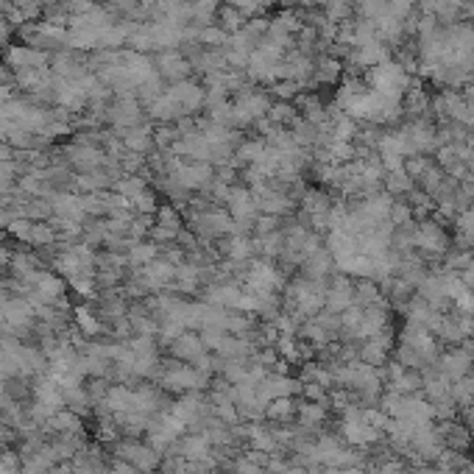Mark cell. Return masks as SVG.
I'll use <instances>...</instances> for the list:
<instances>
[{
    "instance_id": "6da1fadb",
    "label": "cell",
    "mask_w": 474,
    "mask_h": 474,
    "mask_svg": "<svg viewBox=\"0 0 474 474\" xmlns=\"http://www.w3.org/2000/svg\"><path fill=\"white\" fill-rule=\"evenodd\" d=\"M159 385L170 393H195V391H207L212 385V374L198 371L195 366L173 357L159 366Z\"/></svg>"
},
{
    "instance_id": "7a4b0ae2",
    "label": "cell",
    "mask_w": 474,
    "mask_h": 474,
    "mask_svg": "<svg viewBox=\"0 0 474 474\" xmlns=\"http://www.w3.org/2000/svg\"><path fill=\"white\" fill-rule=\"evenodd\" d=\"M284 287H287V277L271 260H251L243 274V290L257 296H279V290Z\"/></svg>"
},
{
    "instance_id": "3957f363",
    "label": "cell",
    "mask_w": 474,
    "mask_h": 474,
    "mask_svg": "<svg viewBox=\"0 0 474 474\" xmlns=\"http://www.w3.org/2000/svg\"><path fill=\"white\" fill-rule=\"evenodd\" d=\"M115 455H117V461H126V463L137 466L145 474L159 472V463H162V455L151 444H142V441H134V438L117 441L115 444Z\"/></svg>"
},
{
    "instance_id": "277c9868",
    "label": "cell",
    "mask_w": 474,
    "mask_h": 474,
    "mask_svg": "<svg viewBox=\"0 0 474 474\" xmlns=\"http://www.w3.org/2000/svg\"><path fill=\"white\" fill-rule=\"evenodd\" d=\"M268 109H271L268 95L240 93L235 100H232V126H251V123H260V120H265Z\"/></svg>"
},
{
    "instance_id": "5b68a950",
    "label": "cell",
    "mask_w": 474,
    "mask_h": 474,
    "mask_svg": "<svg viewBox=\"0 0 474 474\" xmlns=\"http://www.w3.org/2000/svg\"><path fill=\"white\" fill-rule=\"evenodd\" d=\"M182 232H185V221H182V215H179L173 207H159V209H156V221H154V226H151L154 243H156V245L173 243Z\"/></svg>"
},
{
    "instance_id": "8992f818",
    "label": "cell",
    "mask_w": 474,
    "mask_h": 474,
    "mask_svg": "<svg viewBox=\"0 0 474 474\" xmlns=\"http://www.w3.org/2000/svg\"><path fill=\"white\" fill-rule=\"evenodd\" d=\"M449 245V237L444 232V226H438L435 221H422L419 226H413V248H422L427 254H444Z\"/></svg>"
},
{
    "instance_id": "52a82bcc",
    "label": "cell",
    "mask_w": 474,
    "mask_h": 474,
    "mask_svg": "<svg viewBox=\"0 0 474 474\" xmlns=\"http://www.w3.org/2000/svg\"><path fill=\"white\" fill-rule=\"evenodd\" d=\"M243 299V284L235 279H224V282H209L204 284V301L224 307V310H237Z\"/></svg>"
},
{
    "instance_id": "ba28073f",
    "label": "cell",
    "mask_w": 474,
    "mask_h": 474,
    "mask_svg": "<svg viewBox=\"0 0 474 474\" xmlns=\"http://www.w3.org/2000/svg\"><path fill=\"white\" fill-rule=\"evenodd\" d=\"M324 307H327V313H332V316H340V313H346L349 307H354V284L349 282L346 277L332 279L330 287H327Z\"/></svg>"
},
{
    "instance_id": "9c48e42d",
    "label": "cell",
    "mask_w": 474,
    "mask_h": 474,
    "mask_svg": "<svg viewBox=\"0 0 474 474\" xmlns=\"http://www.w3.org/2000/svg\"><path fill=\"white\" fill-rule=\"evenodd\" d=\"M47 201H50V209H53L56 221H76V224H81L84 215H87L84 212V198L76 195V192H56Z\"/></svg>"
},
{
    "instance_id": "30bf717a",
    "label": "cell",
    "mask_w": 474,
    "mask_h": 474,
    "mask_svg": "<svg viewBox=\"0 0 474 474\" xmlns=\"http://www.w3.org/2000/svg\"><path fill=\"white\" fill-rule=\"evenodd\" d=\"M207 354V346H204V340H201V335L198 332H182L173 343H170V357H176V360H182V363H195L198 357H204Z\"/></svg>"
},
{
    "instance_id": "8fae6325",
    "label": "cell",
    "mask_w": 474,
    "mask_h": 474,
    "mask_svg": "<svg viewBox=\"0 0 474 474\" xmlns=\"http://www.w3.org/2000/svg\"><path fill=\"white\" fill-rule=\"evenodd\" d=\"M335 268V257L330 254V248L318 245L316 251H310L304 260H301V277H310V279H324L332 274Z\"/></svg>"
},
{
    "instance_id": "7c38bea8",
    "label": "cell",
    "mask_w": 474,
    "mask_h": 474,
    "mask_svg": "<svg viewBox=\"0 0 474 474\" xmlns=\"http://www.w3.org/2000/svg\"><path fill=\"white\" fill-rule=\"evenodd\" d=\"M441 374L446 379H461L466 377L469 371H472L474 360L472 354L466 352V349H449L446 354H441Z\"/></svg>"
},
{
    "instance_id": "4fadbf2b",
    "label": "cell",
    "mask_w": 474,
    "mask_h": 474,
    "mask_svg": "<svg viewBox=\"0 0 474 474\" xmlns=\"http://www.w3.org/2000/svg\"><path fill=\"white\" fill-rule=\"evenodd\" d=\"M109 120H112L115 126H120V129H134V126L140 123V103H137L132 95H123V98L112 106Z\"/></svg>"
},
{
    "instance_id": "5bb4252c",
    "label": "cell",
    "mask_w": 474,
    "mask_h": 474,
    "mask_svg": "<svg viewBox=\"0 0 474 474\" xmlns=\"http://www.w3.org/2000/svg\"><path fill=\"white\" fill-rule=\"evenodd\" d=\"M156 70H159V76L162 79H170V81H185L187 79V73L192 70V64H190L187 59H182L179 53H162V59L156 62Z\"/></svg>"
},
{
    "instance_id": "9a60e30c",
    "label": "cell",
    "mask_w": 474,
    "mask_h": 474,
    "mask_svg": "<svg viewBox=\"0 0 474 474\" xmlns=\"http://www.w3.org/2000/svg\"><path fill=\"white\" fill-rule=\"evenodd\" d=\"M67 159L81 170V173H90V170H98L103 165V151H98L93 145H76L67 151Z\"/></svg>"
},
{
    "instance_id": "2e32d148",
    "label": "cell",
    "mask_w": 474,
    "mask_h": 474,
    "mask_svg": "<svg viewBox=\"0 0 474 474\" xmlns=\"http://www.w3.org/2000/svg\"><path fill=\"white\" fill-rule=\"evenodd\" d=\"M296 413H299V405H296L293 396L271 399L268 407H265V419H268V422H277V424H290Z\"/></svg>"
},
{
    "instance_id": "e0dca14e",
    "label": "cell",
    "mask_w": 474,
    "mask_h": 474,
    "mask_svg": "<svg viewBox=\"0 0 474 474\" xmlns=\"http://www.w3.org/2000/svg\"><path fill=\"white\" fill-rule=\"evenodd\" d=\"M8 62H11L17 70L45 67V50H34V47H11V50H8Z\"/></svg>"
},
{
    "instance_id": "ac0fdd59",
    "label": "cell",
    "mask_w": 474,
    "mask_h": 474,
    "mask_svg": "<svg viewBox=\"0 0 474 474\" xmlns=\"http://www.w3.org/2000/svg\"><path fill=\"white\" fill-rule=\"evenodd\" d=\"M126 257H129V265L145 268V265H151V262L159 257V245H156L154 240H151V243H134Z\"/></svg>"
},
{
    "instance_id": "d6986e66",
    "label": "cell",
    "mask_w": 474,
    "mask_h": 474,
    "mask_svg": "<svg viewBox=\"0 0 474 474\" xmlns=\"http://www.w3.org/2000/svg\"><path fill=\"white\" fill-rule=\"evenodd\" d=\"M123 148L132 151V154H145V151L151 148V132L142 129V126L126 129V132H123Z\"/></svg>"
},
{
    "instance_id": "ffe728a7",
    "label": "cell",
    "mask_w": 474,
    "mask_h": 474,
    "mask_svg": "<svg viewBox=\"0 0 474 474\" xmlns=\"http://www.w3.org/2000/svg\"><path fill=\"white\" fill-rule=\"evenodd\" d=\"M299 422L304 429H313V427H318L324 419H327V410H324V405H318V402H304V405H299Z\"/></svg>"
},
{
    "instance_id": "44dd1931",
    "label": "cell",
    "mask_w": 474,
    "mask_h": 474,
    "mask_svg": "<svg viewBox=\"0 0 474 474\" xmlns=\"http://www.w3.org/2000/svg\"><path fill=\"white\" fill-rule=\"evenodd\" d=\"M337 76H340V62H337V59H330V56L318 59V62H316V67H313V79H316V81H321V84H332V81H337Z\"/></svg>"
},
{
    "instance_id": "7402d4cb",
    "label": "cell",
    "mask_w": 474,
    "mask_h": 474,
    "mask_svg": "<svg viewBox=\"0 0 474 474\" xmlns=\"http://www.w3.org/2000/svg\"><path fill=\"white\" fill-rule=\"evenodd\" d=\"M56 226L53 224H47V221H34V229H31V245H53L56 243Z\"/></svg>"
},
{
    "instance_id": "603a6c76",
    "label": "cell",
    "mask_w": 474,
    "mask_h": 474,
    "mask_svg": "<svg viewBox=\"0 0 474 474\" xmlns=\"http://www.w3.org/2000/svg\"><path fill=\"white\" fill-rule=\"evenodd\" d=\"M458 235L463 237V243H469L474 245V204L472 207H466L463 212H458Z\"/></svg>"
},
{
    "instance_id": "cb8c5ba5",
    "label": "cell",
    "mask_w": 474,
    "mask_h": 474,
    "mask_svg": "<svg viewBox=\"0 0 474 474\" xmlns=\"http://www.w3.org/2000/svg\"><path fill=\"white\" fill-rule=\"evenodd\" d=\"M76 318H79V327H81V335H84V337H95V335H100V330H103L100 321L95 318L87 307H79V310H76Z\"/></svg>"
},
{
    "instance_id": "d4e9b609",
    "label": "cell",
    "mask_w": 474,
    "mask_h": 474,
    "mask_svg": "<svg viewBox=\"0 0 474 474\" xmlns=\"http://www.w3.org/2000/svg\"><path fill=\"white\" fill-rule=\"evenodd\" d=\"M129 204H132V209H134L137 215H154V212L159 209V207H156V198H154V192H151L148 187L142 190L140 195H134Z\"/></svg>"
},
{
    "instance_id": "484cf974",
    "label": "cell",
    "mask_w": 474,
    "mask_h": 474,
    "mask_svg": "<svg viewBox=\"0 0 474 474\" xmlns=\"http://www.w3.org/2000/svg\"><path fill=\"white\" fill-rule=\"evenodd\" d=\"M115 187H117V195H123V198L132 201L134 195H140L142 190H145V182H142L140 176H126V179H120Z\"/></svg>"
},
{
    "instance_id": "4316f807",
    "label": "cell",
    "mask_w": 474,
    "mask_h": 474,
    "mask_svg": "<svg viewBox=\"0 0 474 474\" xmlns=\"http://www.w3.org/2000/svg\"><path fill=\"white\" fill-rule=\"evenodd\" d=\"M301 393H304V402H318V405H327V388L321 382H301Z\"/></svg>"
},
{
    "instance_id": "83f0119b",
    "label": "cell",
    "mask_w": 474,
    "mask_h": 474,
    "mask_svg": "<svg viewBox=\"0 0 474 474\" xmlns=\"http://www.w3.org/2000/svg\"><path fill=\"white\" fill-rule=\"evenodd\" d=\"M6 229H8L11 235L17 237V240H31V229H34V221H31V218H23V215H20V218H11Z\"/></svg>"
},
{
    "instance_id": "f1b7e54d",
    "label": "cell",
    "mask_w": 474,
    "mask_h": 474,
    "mask_svg": "<svg viewBox=\"0 0 474 474\" xmlns=\"http://www.w3.org/2000/svg\"><path fill=\"white\" fill-rule=\"evenodd\" d=\"M11 179H14V165L8 159H0V190L6 187Z\"/></svg>"
},
{
    "instance_id": "f546056e",
    "label": "cell",
    "mask_w": 474,
    "mask_h": 474,
    "mask_svg": "<svg viewBox=\"0 0 474 474\" xmlns=\"http://www.w3.org/2000/svg\"><path fill=\"white\" fill-rule=\"evenodd\" d=\"M112 469L117 474H145V472H140L137 466H132V463H126V461H115L112 463Z\"/></svg>"
},
{
    "instance_id": "4dcf8cb0",
    "label": "cell",
    "mask_w": 474,
    "mask_h": 474,
    "mask_svg": "<svg viewBox=\"0 0 474 474\" xmlns=\"http://www.w3.org/2000/svg\"><path fill=\"white\" fill-rule=\"evenodd\" d=\"M8 221H11V212H6V209L0 207V226H8Z\"/></svg>"
},
{
    "instance_id": "1f68e13d",
    "label": "cell",
    "mask_w": 474,
    "mask_h": 474,
    "mask_svg": "<svg viewBox=\"0 0 474 474\" xmlns=\"http://www.w3.org/2000/svg\"><path fill=\"white\" fill-rule=\"evenodd\" d=\"M103 474H117V472H115V469H106V472H103Z\"/></svg>"
}]
</instances>
